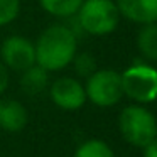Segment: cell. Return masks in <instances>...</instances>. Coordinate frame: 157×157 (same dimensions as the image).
I'll return each instance as SVG.
<instances>
[{"instance_id": "obj_11", "label": "cell", "mask_w": 157, "mask_h": 157, "mask_svg": "<svg viewBox=\"0 0 157 157\" xmlns=\"http://www.w3.org/2000/svg\"><path fill=\"white\" fill-rule=\"evenodd\" d=\"M21 86L27 95H39L48 85V71L42 69L41 66L32 64L25 71H22Z\"/></svg>"}, {"instance_id": "obj_15", "label": "cell", "mask_w": 157, "mask_h": 157, "mask_svg": "<svg viewBox=\"0 0 157 157\" xmlns=\"http://www.w3.org/2000/svg\"><path fill=\"white\" fill-rule=\"evenodd\" d=\"M21 10L19 0H0V25L10 24Z\"/></svg>"}, {"instance_id": "obj_8", "label": "cell", "mask_w": 157, "mask_h": 157, "mask_svg": "<svg viewBox=\"0 0 157 157\" xmlns=\"http://www.w3.org/2000/svg\"><path fill=\"white\" fill-rule=\"evenodd\" d=\"M120 15L137 24L157 22V0H115Z\"/></svg>"}, {"instance_id": "obj_7", "label": "cell", "mask_w": 157, "mask_h": 157, "mask_svg": "<svg viewBox=\"0 0 157 157\" xmlns=\"http://www.w3.org/2000/svg\"><path fill=\"white\" fill-rule=\"evenodd\" d=\"M51 98L63 110H78L85 105L86 91L79 81L73 78H59L51 86Z\"/></svg>"}, {"instance_id": "obj_3", "label": "cell", "mask_w": 157, "mask_h": 157, "mask_svg": "<svg viewBox=\"0 0 157 157\" xmlns=\"http://www.w3.org/2000/svg\"><path fill=\"white\" fill-rule=\"evenodd\" d=\"M76 14L81 29L91 36L110 34L120 21L118 7L113 0H83Z\"/></svg>"}, {"instance_id": "obj_13", "label": "cell", "mask_w": 157, "mask_h": 157, "mask_svg": "<svg viewBox=\"0 0 157 157\" xmlns=\"http://www.w3.org/2000/svg\"><path fill=\"white\" fill-rule=\"evenodd\" d=\"M75 157H115L113 150L103 140H86L76 149Z\"/></svg>"}, {"instance_id": "obj_6", "label": "cell", "mask_w": 157, "mask_h": 157, "mask_svg": "<svg viewBox=\"0 0 157 157\" xmlns=\"http://www.w3.org/2000/svg\"><path fill=\"white\" fill-rule=\"evenodd\" d=\"M2 61L14 71H25L36 64V49L29 39L22 36H10L4 41L0 49Z\"/></svg>"}, {"instance_id": "obj_12", "label": "cell", "mask_w": 157, "mask_h": 157, "mask_svg": "<svg viewBox=\"0 0 157 157\" xmlns=\"http://www.w3.org/2000/svg\"><path fill=\"white\" fill-rule=\"evenodd\" d=\"M41 7L56 17H69L78 12L83 0H39Z\"/></svg>"}, {"instance_id": "obj_17", "label": "cell", "mask_w": 157, "mask_h": 157, "mask_svg": "<svg viewBox=\"0 0 157 157\" xmlns=\"http://www.w3.org/2000/svg\"><path fill=\"white\" fill-rule=\"evenodd\" d=\"M144 149V157H157V137L154 140H150Z\"/></svg>"}, {"instance_id": "obj_16", "label": "cell", "mask_w": 157, "mask_h": 157, "mask_svg": "<svg viewBox=\"0 0 157 157\" xmlns=\"http://www.w3.org/2000/svg\"><path fill=\"white\" fill-rule=\"evenodd\" d=\"M9 86V73H7V66L0 61V95L7 90Z\"/></svg>"}, {"instance_id": "obj_14", "label": "cell", "mask_w": 157, "mask_h": 157, "mask_svg": "<svg viewBox=\"0 0 157 157\" xmlns=\"http://www.w3.org/2000/svg\"><path fill=\"white\" fill-rule=\"evenodd\" d=\"M73 63H75L76 73L79 76H83V78H88V76H91L96 71V61L90 52H81V54L75 56Z\"/></svg>"}, {"instance_id": "obj_2", "label": "cell", "mask_w": 157, "mask_h": 157, "mask_svg": "<svg viewBox=\"0 0 157 157\" xmlns=\"http://www.w3.org/2000/svg\"><path fill=\"white\" fill-rule=\"evenodd\" d=\"M118 127L123 139L130 145L140 149L157 137L155 117L140 105H130L123 108L118 117Z\"/></svg>"}, {"instance_id": "obj_1", "label": "cell", "mask_w": 157, "mask_h": 157, "mask_svg": "<svg viewBox=\"0 0 157 157\" xmlns=\"http://www.w3.org/2000/svg\"><path fill=\"white\" fill-rule=\"evenodd\" d=\"M34 49L36 64L46 71H59L76 56V36L66 25L54 24L39 36Z\"/></svg>"}, {"instance_id": "obj_4", "label": "cell", "mask_w": 157, "mask_h": 157, "mask_svg": "<svg viewBox=\"0 0 157 157\" xmlns=\"http://www.w3.org/2000/svg\"><path fill=\"white\" fill-rule=\"evenodd\" d=\"M123 95L137 103H150L157 98V69L147 64H133L122 75Z\"/></svg>"}, {"instance_id": "obj_10", "label": "cell", "mask_w": 157, "mask_h": 157, "mask_svg": "<svg viewBox=\"0 0 157 157\" xmlns=\"http://www.w3.org/2000/svg\"><path fill=\"white\" fill-rule=\"evenodd\" d=\"M137 48L144 58L157 61V22L142 24V29L137 34Z\"/></svg>"}, {"instance_id": "obj_9", "label": "cell", "mask_w": 157, "mask_h": 157, "mask_svg": "<svg viewBox=\"0 0 157 157\" xmlns=\"http://www.w3.org/2000/svg\"><path fill=\"white\" fill-rule=\"evenodd\" d=\"M27 123V110L17 100H0V128L19 132Z\"/></svg>"}, {"instance_id": "obj_5", "label": "cell", "mask_w": 157, "mask_h": 157, "mask_svg": "<svg viewBox=\"0 0 157 157\" xmlns=\"http://www.w3.org/2000/svg\"><path fill=\"white\" fill-rule=\"evenodd\" d=\"M86 98L98 106H112L122 100V75L112 69H96L86 81Z\"/></svg>"}]
</instances>
